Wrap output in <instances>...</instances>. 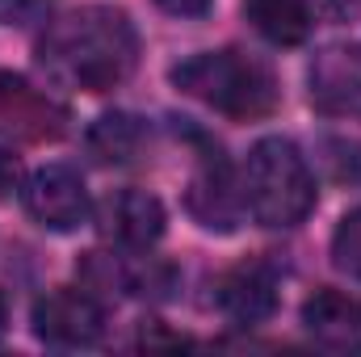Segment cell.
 Returning a JSON list of instances; mask_svg holds the SVG:
<instances>
[{"instance_id": "obj_7", "label": "cell", "mask_w": 361, "mask_h": 357, "mask_svg": "<svg viewBox=\"0 0 361 357\" xmlns=\"http://www.w3.org/2000/svg\"><path fill=\"white\" fill-rule=\"evenodd\" d=\"M68 131V109L47 89L30 85L25 76L0 72V135L25 139V143H47Z\"/></svg>"}, {"instance_id": "obj_18", "label": "cell", "mask_w": 361, "mask_h": 357, "mask_svg": "<svg viewBox=\"0 0 361 357\" xmlns=\"http://www.w3.org/2000/svg\"><path fill=\"white\" fill-rule=\"evenodd\" d=\"M156 4L164 13H173V17H206L214 0H156Z\"/></svg>"}, {"instance_id": "obj_4", "label": "cell", "mask_w": 361, "mask_h": 357, "mask_svg": "<svg viewBox=\"0 0 361 357\" xmlns=\"http://www.w3.org/2000/svg\"><path fill=\"white\" fill-rule=\"evenodd\" d=\"M34 337L55 349H89L105 337V311L92 290H51L34 303Z\"/></svg>"}, {"instance_id": "obj_8", "label": "cell", "mask_w": 361, "mask_h": 357, "mask_svg": "<svg viewBox=\"0 0 361 357\" xmlns=\"http://www.w3.org/2000/svg\"><path fill=\"white\" fill-rule=\"evenodd\" d=\"M311 105L328 118L361 122V47L332 42L311 63Z\"/></svg>"}, {"instance_id": "obj_12", "label": "cell", "mask_w": 361, "mask_h": 357, "mask_svg": "<svg viewBox=\"0 0 361 357\" xmlns=\"http://www.w3.org/2000/svg\"><path fill=\"white\" fill-rule=\"evenodd\" d=\"M147 122L143 118H135V114H126V109H114V114H101L97 122L89 126V135H85V147H89V156L97 164H105V169H126V164H135L143 152H147Z\"/></svg>"}, {"instance_id": "obj_3", "label": "cell", "mask_w": 361, "mask_h": 357, "mask_svg": "<svg viewBox=\"0 0 361 357\" xmlns=\"http://www.w3.org/2000/svg\"><path fill=\"white\" fill-rule=\"evenodd\" d=\"M173 85L180 92H189L193 101L210 105L214 114H227L240 122L265 118L277 105V80H273L269 63L248 55V51H235V47L202 51V55L177 63Z\"/></svg>"}, {"instance_id": "obj_17", "label": "cell", "mask_w": 361, "mask_h": 357, "mask_svg": "<svg viewBox=\"0 0 361 357\" xmlns=\"http://www.w3.org/2000/svg\"><path fill=\"white\" fill-rule=\"evenodd\" d=\"M17 185H21V160L0 147V202H4L8 193H17Z\"/></svg>"}, {"instance_id": "obj_1", "label": "cell", "mask_w": 361, "mask_h": 357, "mask_svg": "<svg viewBox=\"0 0 361 357\" xmlns=\"http://www.w3.org/2000/svg\"><path fill=\"white\" fill-rule=\"evenodd\" d=\"M38 63L51 80L68 89L109 92L139 63V30L122 8L85 4L47 25L38 42Z\"/></svg>"}, {"instance_id": "obj_6", "label": "cell", "mask_w": 361, "mask_h": 357, "mask_svg": "<svg viewBox=\"0 0 361 357\" xmlns=\"http://www.w3.org/2000/svg\"><path fill=\"white\" fill-rule=\"evenodd\" d=\"M25 210L47 231H76L80 223H89L92 202L72 164H47L25 181Z\"/></svg>"}, {"instance_id": "obj_19", "label": "cell", "mask_w": 361, "mask_h": 357, "mask_svg": "<svg viewBox=\"0 0 361 357\" xmlns=\"http://www.w3.org/2000/svg\"><path fill=\"white\" fill-rule=\"evenodd\" d=\"M30 4H34V0H0V21H8V25L21 21V17L30 13Z\"/></svg>"}, {"instance_id": "obj_16", "label": "cell", "mask_w": 361, "mask_h": 357, "mask_svg": "<svg viewBox=\"0 0 361 357\" xmlns=\"http://www.w3.org/2000/svg\"><path fill=\"white\" fill-rule=\"evenodd\" d=\"M307 4H311V13H319L328 21H349L361 8V0H307Z\"/></svg>"}, {"instance_id": "obj_20", "label": "cell", "mask_w": 361, "mask_h": 357, "mask_svg": "<svg viewBox=\"0 0 361 357\" xmlns=\"http://www.w3.org/2000/svg\"><path fill=\"white\" fill-rule=\"evenodd\" d=\"M8 332V307H4V294H0V337Z\"/></svg>"}, {"instance_id": "obj_2", "label": "cell", "mask_w": 361, "mask_h": 357, "mask_svg": "<svg viewBox=\"0 0 361 357\" xmlns=\"http://www.w3.org/2000/svg\"><path fill=\"white\" fill-rule=\"evenodd\" d=\"M240 193H244V210L261 227L286 231L315 210V173L298 152V143L269 135L248 152L240 173Z\"/></svg>"}, {"instance_id": "obj_13", "label": "cell", "mask_w": 361, "mask_h": 357, "mask_svg": "<svg viewBox=\"0 0 361 357\" xmlns=\"http://www.w3.org/2000/svg\"><path fill=\"white\" fill-rule=\"evenodd\" d=\"M244 17L273 47H302L315 25L307 0H244Z\"/></svg>"}, {"instance_id": "obj_9", "label": "cell", "mask_w": 361, "mask_h": 357, "mask_svg": "<svg viewBox=\"0 0 361 357\" xmlns=\"http://www.w3.org/2000/svg\"><path fill=\"white\" fill-rule=\"evenodd\" d=\"M97 227L118 248H152L164 236V202L147 189H118L97 206Z\"/></svg>"}, {"instance_id": "obj_14", "label": "cell", "mask_w": 361, "mask_h": 357, "mask_svg": "<svg viewBox=\"0 0 361 357\" xmlns=\"http://www.w3.org/2000/svg\"><path fill=\"white\" fill-rule=\"evenodd\" d=\"M319 164L336 185H361V143L349 135L319 139Z\"/></svg>"}, {"instance_id": "obj_5", "label": "cell", "mask_w": 361, "mask_h": 357, "mask_svg": "<svg viewBox=\"0 0 361 357\" xmlns=\"http://www.w3.org/2000/svg\"><path fill=\"white\" fill-rule=\"evenodd\" d=\"M185 206H189V214H193L206 231H235V223H240V214H244L240 177L231 173L227 156H223L219 143H210V139H202L197 173L189 181Z\"/></svg>"}, {"instance_id": "obj_15", "label": "cell", "mask_w": 361, "mask_h": 357, "mask_svg": "<svg viewBox=\"0 0 361 357\" xmlns=\"http://www.w3.org/2000/svg\"><path fill=\"white\" fill-rule=\"evenodd\" d=\"M332 265L361 282V206L349 210L332 236Z\"/></svg>"}, {"instance_id": "obj_11", "label": "cell", "mask_w": 361, "mask_h": 357, "mask_svg": "<svg viewBox=\"0 0 361 357\" xmlns=\"http://www.w3.org/2000/svg\"><path fill=\"white\" fill-rule=\"evenodd\" d=\"M302 328L328 353H361V298L341 290H315L302 303Z\"/></svg>"}, {"instance_id": "obj_10", "label": "cell", "mask_w": 361, "mask_h": 357, "mask_svg": "<svg viewBox=\"0 0 361 357\" xmlns=\"http://www.w3.org/2000/svg\"><path fill=\"white\" fill-rule=\"evenodd\" d=\"M214 303L219 311L248 328V324H261L277 311V269L269 261H244V265L227 269L219 282H214Z\"/></svg>"}]
</instances>
